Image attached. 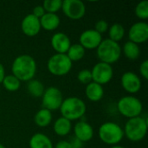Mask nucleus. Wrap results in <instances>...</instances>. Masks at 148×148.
<instances>
[{
    "instance_id": "nucleus-1",
    "label": "nucleus",
    "mask_w": 148,
    "mask_h": 148,
    "mask_svg": "<svg viewBox=\"0 0 148 148\" xmlns=\"http://www.w3.org/2000/svg\"><path fill=\"white\" fill-rule=\"evenodd\" d=\"M36 62L29 55H20L16 56L11 65L12 75L20 82L32 80L36 73Z\"/></svg>"
},
{
    "instance_id": "nucleus-2",
    "label": "nucleus",
    "mask_w": 148,
    "mask_h": 148,
    "mask_svg": "<svg viewBox=\"0 0 148 148\" xmlns=\"http://www.w3.org/2000/svg\"><path fill=\"white\" fill-rule=\"evenodd\" d=\"M59 109L62 117L73 121H77L84 116L86 114L87 107L82 99L76 96H72L63 99V101Z\"/></svg>"
},
{
    "instance_id": "nucleus-3",
    "label": "nucleus",
    "mask_w": 148,
    "mask_h": 148,
    "mask_svg": "<svg viewBox=\"0 0 148 148\" xmlns=\"http://www.w3.org/2000/svg\"><path fill=\"white\" fill-rule=\"evenodd\" d=\"M121 53V47L119 42H114L108 38L102 40L96 49V55L100 62L109 65L118 62Z\"/></svg>"
},
{
    "instance_id": "nucleus-4",
    "label": "nucleus",
    "mask_w": 148,
    "mask_h": 148,
    "mask_svg": "<svg viewBox=\"0 0 148 148\" xmlns=\"http://www.w3.org/2000/svg\"><path fill=\"white\" fill-rule=\"evenodd\" d=\"M147 128L148 123L146 118L138 116L128 119L123 129L124 136H126L130 141L139 142L146 137Z\"/></svg>"
},
{
    "instance_id": "nucleus-5",
    "label": "nucleus",
    "mask_w": 148,
    "mask_h": 148,
    "mask_svg": "<svg viewBox=\"0 0 148 148\" xmlns=\"http://www.w3.org/2000/svg\"><path fill=\"white\" fill-rule=\"evenodd\" d=\"M101 140L111 146L118 145L124 137L123 128L117 123L108 121L101 125L98 132Z\"/></svg>"
},
{
    "instance_id": "nucleus-6",
    "label": "nucleus",
    "mask_w": 148,
    "mask_h": 148,
    "mask_svg": "<svg viewBox=\"0 0 148 148\" xmlns=\"http://www.w3.org/2000/svg\"><path fill=\"white\" fill-rule=\"evenodd\" d=\"M117 109L124 117L132 119L140 116L143 110V105L138 98L133 95H127L121 97L118 101Z\"/></svg>"
},
{
    "instance_id": "nucleus-7",
    "label": "nucleus",
    "mask_w": 148,
    "mask_h": 148,
    "mask_svg": "<svg viewBox=\"0 0 148 148\" xmlns=\"http://www.w3.org/2000/svg\"><path fill=\"white\" fill-rule=\"evenodd\" d=\"M73 62L66 54H55L49 57L47 62L49 72L56 76H63L72 69Z\"/></svg>"
},
{
    "instance_id": "nucleus-8",
    "label": "nucleus",
    "mask_w": 148,
    "mask_h": 148,
    "mask_svg": "<svg viewBox=\"0 0 148 148\" xmlns=\"http://www.w3.org/2000/svg\"><path fill=\"white\" fill-rule=\"evenodd\" d=\"M62 101V94L56 87H49L46 88L42 96V108L48 109L50 112L59 109Z\"/></svg>"
},
{
    "instance_id": "nucleus-9",
    "label": "nucleus",
    "mask_w": 148,
    "mask_h": 148,
    "mask_svg": "<svg viewBox=\"0 0 148 148\" xmlns=\"http://www.w3.org/2000/svg\"><path fill=\"white\" fill-rule=\"evenodd\" d=\"M62 10L69 19L79 20L86 14V6L81 0H64L62 1Z\"/></svg>"
},
{
    "instance_id": "nucleus-10",
    "label": "nucleus",
    "mask_w": 148,
    "mask_h": 148,
    "mask_svg": "<svg viewBox=\"0 0 148 148\" xmlns=\"http://www.w3.org/2000/svg\"><path fill=\"white\" fill-rule=\"evenodd\" d=\"M92 81L101 86L108 83L114 76V69L112 65L98 62L91 69Z\"/></svg>"
},
{
    "instance_id": "nucleus-11",
    "label": "nucleus",
    "mask_w": 148,
    "mask_h": 148,
    "mask_svg": "<svg viewBox=\"0 0 148 148\" xmlns=\"http://www.w3.org/2000/svg\"><path fill=\"white\" fill-rule=\"evenodd\" d=\"M128 38L130 42L136 44L144 43L148 40V24L145 22L134 23L128 30Z\"/></svg>"
},
{
    "instance_id": "nucleus-12",
    "label": "nucleus",
    "mask_w": 148,
    "mask_h": 148,
    "mask_svg": "<svg viewBox=\"0 0 148 148\" xmlns=\"http://www.w3.org/2000/svg\"><path fill=\"white\" fill-rule=\"evenodd\" d=\"M102 36L95 29L84 30L79 37V43L84 49H96L102 41Z\"/></svg>"
},
{
    "instance_id": "nucleus-13",
    "label": "nucleus",
    "mask_w": 148,
    "mask_h": 148,
    "mask_svg": "<svg viewBox=\"0 0 148 148\" xmlns=\"http://www.w3.org/2000/svg\"><path fill=\"white\" fill-rule=\"evenodd\" d=\"M121 84L123 89L129 94H136L141 88V80L134 72H125L121 78Z\"/></svg>"
},
{
    "instance_id": "nucleus-14",
    "label": "nucleus",
    "mask_w": 148,
    "mask_h": 148,
    "mask_svg": "<svg viewBox=\"0 0 148 148\" xmlns=\"http://www.w3.org/2000/svg\"><path fill=\"white\" fill-rule=\"evenodd\" d=\"M40 19L32 14H28L23 17L21 23V29L23 33L29 37L36 36L41 30Z\"/></svg>"
},
{
    "instance_id": "nucleus-15",
    "label": "nucleus",
    "mask_w": 148,
    "mask_h": 148,
    "mask_svg": "<svg viewBox=\"0 0 148 148\" xmlns=\"http://www.w3.org/2000/svg\"><path fill=\"white\" fill-rule=\"evenodd\" d=\"M50 43L56 54H66L71 46L69 37L63 32H57L51 37Z\"/></svg>"
},
{
    "instance_id": "nucleus-16",
    "label": "nucleus",
    "mask_w": 148,
    "mask_h": 148,
    "mask_svg": "<svg viewBox=\"0 0 148 148\" xmlns=\"http://www.w3.org/2000/svg\"><path fill=\"white\" fill-rule=\"evenodd\" d=\"M75 137L81 140L82 143L90 141L94 136V129L92 126L83 121L77 122L74 127Z\"/></svg>"
},
{
    "instance_id": "nucleus-17",
    "label": "nucleus",
    "mask_w": 148,
    "mask_h": 148,
    "mask_svg": "<svg viewBox=\"0 0 148 148\" xmlns=\"http://www.w3.org/2000/svg\"><path fill=\"white\" fill-rule=\"evenodd\" d=\"M61 20L57 14L45 13L40 18L41 28L47 31H53L56 29L60 25Z\"/></svg>"
},
{
    "instance_id": "nucleus-18",
    "label": "nucleus",
    "mask_w": 148,
    "mask_h": 148,
    "mask_svg": "<svg viewBox=\"0 0 148 148\" xmlns=\"http://www.w3.org/2000/svg\"><path fill=\"white\" fill-rule=\"evenodd\" d=\"M85 95H86V97L90 101H93V102L99 101L103 98V95H104L103 87L98 83L92 82L89 84L86 85Z\"/></svg>"
},
{
    "instance_id": "nucleus-19",
    "label": "nucleus",
    "mask_w": 148,
    "mask_h": 148,
    "mask_svg": "<svg viewBox=\"0 0 148 148\" xmlns=\"http://www.w3.org/2000/svg\"><path fill=\"white\" fill-rule=\"evenodd\" d=\"M29 145L30 148H54L51 140L47 135L41 133L32 135Z\"/></svg>"
},
{
    "instance_id": "nucleus-20",
    "label": "nucleus",
    "mask_w": 148,
    "mask_h": 148,
    "mask_svg": "<svg viewBox=\"0 0 148 148\" xmlns=\"http://www.w3.org/2000/svg\"><path fill=\"white\" fill-rule=\"evenodd\" d=\"M53 129L56 135L61 136V137L66 136L71 132V129H72L71 121L63 117H60L55 121Z\"/></svg>"
},
{
    "instance_id": "nucleus-21",
    "label": "nucleus",
    "mask_w": 148,
    "mask_h": 148,
    "mask_svg": "<svg viewBox=\"0 0 148 148\" xmlns=\"http://www.w3.org/2000/svg\"><path fill=\"white\" fill-rule=\"evenodd\" d=\"M52 118H53L52 112L45 108H41L36 113L34 117V121L36 126L40 127H46L51 123Z\"/></svg>"
},
{
    "instance_id": "nucleus-22",
    "label": "nucleus",
    "mask_w": 148,
    "mask_h": 148,
    "mask_svg": "<svg viewBox=\"0 0 148 148\" xmlns=\"http://www.w3.org/2000/svg\"><path fill=\"white\" fill-rule=\"evenodd\" d=\"M121 52H123L124 56L132 61L137 60L140 57V49L138 44L133 42H127L121 48Z\"/></svg>"
},
{
    "instance_id": "nucleus-23",
    "label": "nucleus",
    "mask_w": 148,
    "mask_h": 148,
    "mask_svg": "<svg viewBox=\"0 0 148 148\" xmlns=\"http://www.w3.org/2000/svg\"><path fill=\"white\" fill-rule=\"evenodd\" d=\"M44 86L39 80L32 79L27 83V91L34 98H40L44 93Z\"/></svg>"
},
{
    "instance_id": "nucleus-24",
    "label": "nucleus",
    "mask_w": 148,
    "mask_h": 148,
    "mask_svg": "<svg viewBox=\"0 0 148 148\" xmlns=\"http://www.w3.org/2000/svg\"><path fill=\"white\" fill-rule=\"evenodd\" d=\"M85 52L86 50L80 43H74L71 44L66 55L69 58V60L73 62L82 60L85 56Z\"/></svg>"
},
{
    "instance_id": "nucleus-25",
    "label": "nucleus",
    "mask_w": 148,
    "mask_h": 148,
    "mask_svg": "<svg viewBox=\"0 0 148 148\" xmlns=\"http://www.w3.org/2000/svg\"><path fill=\"white\" fill-rule=\"evenodd\" d=\"M108 39L119 42L125 36V28L121 23H114L108 28Z\"/></svg>"
},
{
    "instance_id": "nucleus-26",
    "label": "nucleus",
    "mask_w": 148,
    "mask_h": 148,
    "mask_svg": "<svg viewBox=\"0 0 148 148\" xmlns=\"http://www.w3.org/2000/svg\"><path fill=\"white\" fill-rule=\"evenodd\" d=\"M2 83L3 88L9 92H16L20 88L21 86V82L12 74L5 75Z\"/></svg>"
},
{
    "instance_id": "nucleus-27",
    "label": "nucleus",
    "mask_w": 148,
    "mask_h": 148,
    "mask_svg": "<svg viewBox=\"0 0 148 148\" xmlns=\"http://www.w3.org/2000/svg\"><path fill=\"white\" fill-rule=\"evenodd\" d=\"M62 5V0H45L42 4L46 13H53V14H56V12L61 10Z\"/></svg>"
},
{
    "instance_id": "nucleus-28",
    "label": "nucleus",
    "mask_w": 148,
    "mask_h": 148,
    "mask_svg": "<svg viewBox=\"0 0 148 148\" xmlns=\"http://www.w3.org/2000/svg\"><path fill=\"white\" fill-rule=\"evenodd\" d=\"M135 15L138 18L146 20L148 18V1L140 2L135 7Z\"/></svg>"
},
{
    "instance_id": "nucleus-29",
    "label": "nucleus",
    "mask_w": 148,
    "mask_h": 148,
    "mask_svg": "<svg viewBox=\"0 0 148 148\" xmlns=\"http://www.w3.org/2000/svg\"><path fill=\"white\" fill-rule=\"evenodd\" d=\"M77 79L78 81L84 85H88L90 82H92V75H91V70L89 69H82L78 75H77Z\"/></svg>"
},
{
    "instance_id": "nucleus-30",
    "label": "nucleus",
    "mask_w": 148,
    "mask_h": 148,
    "mask_svg": "<svg viewBox=\"0 0 148 148\" xmlns=\"http://www.w3.org/2000/svg\"><path fill=\"white\" fill-rule=\"evenodd\" d=\"M108 28H109L108 23H107V21H105L103 19L99 20L95 23V30H96L101 35L103 34V33H105V32H107L108 30Z\"/></svg>"
},
{
    "instance_id": "nucleus-31",
    "label": "nucleus",
    "mask_w": 148,
    "mask_h": 148,
    "mask_svg": "<svg viewBox=\"0 0 148 148\" xmlns=\"http://www.w3.org/2000/svg\"><path fill=\"white\" fill-rule=\"evenodd\" d=\"M140 73L141 75V76L145 79H148V61L147 60H144L141 64L140 65Z\"/></svg>"
},
{
    "instance_id": "nucleus-32",
    "label": "nucleus",
    "mask_w": 148,
    "mask_h": 148,
    "mask_svg": "<svg viewBox=\"0 0 148 148\" xmlns=\"http://www.w3.org/2000/svg\"><path fill=\"white\" fill-rule=\"evenodd\" d=\"M45 13H46V12H45L43 7H42V5H37V6H36V7L33 9L32 15H34L36 17H37V18L40 19Z\"/></svg>"
},
{
    "instance_id": "nucleus-33",
    "label": "nucleus",
    "mask_w": 148,
    "mask_h": 148,
    "mask_svg": "<svg viewBox=\"0 0 148 148\" xmlns=\"http://www.w3.org/2000/svg\"><path fill=\"white\" fill-rule=\"evenodd\" d=\"M69 141L70 143L71 148H82L83 143L81 140H79L77 138H75V136L73 138H71L70 140H69Z\"/></svg>"
},
{
    "instance_id": "nucleus-34",
    "label": "nucleus",
    "mask_w": 148,
    "mask_h": 148,
    "mask_svg": "<svg viewBox=\"0 0 148 148\" xmlns=\"http://www.w3.org/2000/svg\"><path fill=\"white\" fill-rule=\"evenodd\" d=\"M55 148H71V146L69 140H60L56 144Z\"/></svg>"
},
{
    "instance_id": "nucleus-35",
    "label": "nucleus",
    "mask_w": 148,
    "mask_h": 148,
    "mask_svg": "<svg viewBox=\"0 0 148 148\" xmlns=\"http://www.w3.org/2000/svg\"><path fill=\"white\" fill-rule=\"evenodd\" d=\"M5 76V71H4V67L3 65L0 62V84L2 83L3 78Z\"/></svg>"
},
{
    "instance_id": "nucleus-36",
    "label": "nucleus",
    "mask_w": 148,
    "mask_h": 148,
    "mask_svg": "<svg viewBox=\"0 0 148 148\" xmlns=\"http://www.w3.org/2000/svg\"><path fill=\"white\" fill-rule=\"evenodd\" d=\"M110 148H125V147H121V146H118V145H116V146H113V147H111Z\"/></svg>"
},
{
    "instance_id": "nucleus-37",
    "label": "nucleus",
    "mask_w": 148,
    "mask_h": 148,
    "mask_svg": "<svg viewBox=\"0 0 148 148\" xmlns=\"http://www.w3.org/2000/svg\"><path fill=\"white\" fill-rule=\"evenodd\" d=\"M0 148H5V147H4L3 144H1V143H0Z\"/></svg>"
}]
</instances>
